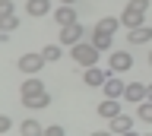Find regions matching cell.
I'll return each mask as SVG.
<instances>
[{"mask_svg":"<svg viewBox=\"0 0 152 136\" xmlns=\"http://www.w3.org/2000/svg\"><path fill=\"white\" fill-rule=\"evenodd\" d=\"M146 10H149V0H130L127 10H124V16H121V22L127 29H136V25H142V19H146Z\"/></svg>","mask_w":152,"mask_h":136,"instance_id":"obj_1","label":"cell"},{"mask_svg":"<svg viewBox=\"0 0 152 136\" xmlns=\"http://www.w3.org/2000/svg\"><path fill=\"white\" fill-rule=\"evenodd\" d=\"M98 54H102V51L95 48V44H83V41L70 48V57H73L79 67H86V70H89V67H98Z\"/></svg>","mask_w":152,"mask_h":136,"instance_id":"obj_2","label":"cell"},{"mask_svg":"<svg viewBox=\"0 0 152 136\" xmlns=\"http://www.w3.org/2000/svg\"><path fill=\"white\" fill-rule=\"evenodd\" d=\"M108 70H111V73H127V70H133L130 51H114L111 60H108Z\"/></svg>","mask_w":152,"mask_h":136,"instance_id":"obj_3","label":"cell"},{"mask_svg":"<svg viewBox=\"0 0 152 136\" xmlns=\"http://www.w3.org/2000/svg\"><path fill=\"white\" fill-rule=\"evenodd\" d=\"M83 22H73V25H64V29H60V44H70V48H73V44H79V41H83Z\"/></svg>","mask_w":152,"mask_h":136,"instance_id":"obj_4","label":"cell"},{"mask_svg":"<svg viewBox=\"0 0 152 136\" xmlns=\"http://www.w3.org/2000/svg\"><path fill=\"white\" fill-rule=\"evenodd\" d=\"M41 67H45L41 54H22V57H19V70H22L26 76H35V73H38Z\"/></svg>","mask_w":152,"mask_h":136,"instance_id":"obj_5","label":"cell"},{"mask_svg":"<svg viewBox=\"0 0 152 136\" xmlns=\"http://www.w3.org/2000/svg\"><path fill=\"white\" fill-rule=\"evenodd\" d=\"M117 114H121V101L117 98H104L102 105H98V117L102 120H114Z\"/></svg>","mask_w":152,"mask_h":136,"instance_id":"obj_6","label":"cell"},{"mask_svg":"<svg viewBox=\"0 0 152 136\" xmlns=\"http://www.w3.org/2000/svg\"><path fill=\"white\" fill-rule=\"evenodd\" d=\"M26 13L32 16V19H41V16L51 13V0H28V3H26Z\"/></svg>","mask_w":152,"mask_h":136,"instance_id":"obj_7","label":"cell"},{"mask_svg":"<svg viewBox=\"0 0 152 136\" xmlns=\"http://www.w3.org/2000/svg\"><path fill=\"white\" fill-rule=\"evenodd\" d=\"M54 19H57V25L64 29V25H73V22H79V16H76L73 7H57V10H54Z\"/></svg>","mask_w":152,"mask_h":136,"instance_id":"obj_8","label":"cell"},{"mask_svg":"<svg viewBox=\"0 0 152 136\" xmlns=\"http://www.w3.org/2000/svg\"><path fill=\"white\" fill-rule=\"evenodd\" d=\"M102 89H104V95H108V98H124V79L121 76H108Z\"/></svg>","mask_w":152,"mask_h":136,"instance_id":"obj_9","label":"cell"},{"mask_svg":"<svg viewBox=\"0 0 152 136\" xmlns=\"http://www.w3.org/2000/svg\"><path fill=\"white\" fill-rule=\"evenodd\" d=\"M127 38H130V44H146V41H152V29H149V25L127 29Z\"/></svg>","mask_w":152,"mask_h":136,"instance_id":"obj_10","label":"cell"},{"mask_svg":"<svg viewBox=\"0 0 152 136\" xmlns=\"http://www.w3.org/2000/svg\"><path fill=\"white\" fill-rule=\"evenodd\" d=\"M22 105H26L28 111H41V108L51 105V95H48V92H41V95H28V98H22Z\"/></svg>","mask_w":152,"mask_h":136,"instance_id":"obj_11","label":"cell"},{"mask_svg":"<svg viewBox=\"0 0 152 136\" xmlns=\"http://www.w3.org/2000/svg\"><path fill=\"white\" fill-rule=\"evenodd\" d=\"M45 92V86H41V79H35V76H28L26 82H22V89H19V95L22 98H28V95H41Z\"/></svg>","mask_w":152,"mask_h":136,"instance_id":"obj_12","label":"cell"},{"mask_svg":"<svg viewBox=\"0 0 152 136\" xmlns=\"http://www.w3.org/2000/svg\"><path fill=\"white\" fill-rule=\"evenodd\" d=\"M130 127H133L130 114H124V111H121V114L111 120V133H117V136H121V133H130Z\"/></svg>","mask_w":152,"mask_h":136,"instance_id":"obj_13","label":"cell"},{"mask_svg":"<svg viewBox=\"0 0 152 136\" xmlns=\"http://www.w3.org/2000/svg\"><path fill=\"white\" fill-rule=\"evenodd\" d=\"M124 98H127V101H142V98H146V86H142V82L124 86Z\"/></svg>","mask_w":152,"mask_h":136,"instance_id":"obj_14","label":"cell"},{"mask_svg":"<svg viewBox=\"0 0 152 136\" xmlns=\"http://www.w3.org/2000/svg\"><path fill=\"white\" fill-rule=\"evenodd\" d=\"M83 79H86V86H104V79H108V73H104V70H98V67H89Z\"/></svg>","mask_w":152,"mask_h":136,"instance_id":"obj_15","label":"cell"},{"mask_svg":"<svg viewBox=\"0 0 152 136\" xmlns=\"http://www.w3.org/2000/svg\"><path fill=\"white\" fill-rule=\"evenodd\" d=\"M60 54H64V48H60V44H45V48H41V60H60Z\"/></svg>","mask_w":152,"mask_h":136,"instance_id":"obj_16","label":"cell"},{"mask_svg":"<svg viewBox=\"0 0 152 136\" xmlns=\"http://www.w3.org/2000/svg\"><path fill=\"white\" fill-rule=\"evenodd\" d=\"M22 136H45L38 120H22Z\"/></svg>","mask_w":152,"mask_h":136,"instance_id":"obj_17","label":"cell"},{"mask_svg":"<svg viewBox=\"0 0 152 136\" xmlns=\"http://www.w3.org/2000/svg\"><path fill=\"white\" fill-rule=\"evenodd\" d=\"M117 22H121V19H111V16H104V19H98V25H95V29H98V32H104V35H114Z\"/></svg>","mask_w":152,"mask_h":136,"instance_id":"obj_18","label":"cell"},{"mask_svg":"<svg viewBox=\"0 0 152 136\" xmlns=\"http://www.w3.org/2000/svg\"><path fill=\"white\" fill-rule=\"evenodd\" d=\"M92 44H95L98 51H104L108 44H111V35H104V32H98V29H95V32H92Z\"/></svg>","mask_w":152,"mask_h":136,"instance_id":"obj_19","label":"cell"},{"mask_svg":"<svg viewBox=\"0 0 152 136\" xmlns=\"http://www.w3.org/2000/svg\"><path fill=\"white\" fill-rule=\"evenodd\" d=\"M136 117H140V120H146V124H152V101H142L140 111H136Z\"/></svg>","mask_w":152,"mask_h":136,"instance_id":"obj_20","label":"cell"},{"mask_svg":"<svg viewBox=\"0 0 152 136\" xmlns=\"http://www.w3.org/2000/svg\"><path fill=\"white\" fill-rule=\"evenodd\" d=\"M19 25V19H16V13H13V16H3V19H0V32H13Z\"/></svg>","mask_w":152,"mask_h":136,"instance_id":"obj_21","label":"cell"},{"mask_svg":"<svg viewBox=\"0 0 152 136\" xmlns=\"http://www.w3.org/2000/svg\"><path fill=\"white\" fill-rule=\"evenodd\" d=\"M13 10H16L13 0H0V19H3V16H13Z\"/></svg>","mask_w":152,"mask_h":136,"instance_id":"obj_22","label":"cell"},{"mask_svg":"<svg viewBox=\"0 0 152 136\" xmlns=\"http://www.w3.org/2000/svg\"><path fill=\"white\" fill-rule=\"evenodd\" d=\"M45 136H66V133H64V127H60V124H54V127H48V130H45Z\"/></svg>","mask_w":152,"mask_h":136,"instance_id":"obj_23","label":"cell"},{"mask_svg":"<svg viewBox=\"0 0 152 136\" xmlns=\"http://www.w3.org/2000/svg\"><path fill=\"white\" fill-rule=\"evenodd\" d=\"M10 124H13V120H10L7 114H0V136H7V130H10Z\"/></svg>","mask_w":152,"mask_h":136,"instance_id":"obj_24","label":"cell"},{"mask_svg":"<svg viewBox=\"0 0 152 136\" xmlns=\"http://www.w3.org/2000/svg\"><path fill=\"white\" fill-rule=\"evenodd\" d=\"M89 136H114L111 130H95V133H89Z\"/></svg>","mask_w":152,"mask_h":136,"instance_id":"obj_25","label":"cell"},{"mask_svg":"<svg viewBox=\"0 0 152 136\" xmlns=\"http://www.w3.org/2000/svg\"><path fill=\"white\" fill-rule=\"evenodd\" d=\"M10 41V32H0V44H7Z\"/></svg>","mask_w":152,"mask_h":136,"instance_id":"obj_26","label":"cell"},{"mask_svg":"<svg viewBox=\"0 0 152 136\" xmlns=\"http://www.w3.org/2000/svg\"><path fill=\"white\" fill-rule=\"evenodd\" d=\"M146 98H149V101H152V86H146Z\"/></svg>","mask_w":152,"mask_h":136,"instance_id":"obj_27","label":"cell"},{"mask_svg":"<svg viewBox=\"0 0 152 136\" xmlns=\"http://www.w3.org/2000/svg\"><path fill=\"white\" fill-rule=\"evenodd\" d=\"M60 3H64V7H73V3H76V0H60Z\"/></svg>","mask_w":152,"mask_h":136,"instance_id":"obj_28","label":"cell"},{"mask_svg":"<svg viewBox=\"0 0 152 136\" xmlns=\"http://www.w3.org/2000/svg\"><path fill=\"white\" fill-rule=\"evenodd\" d=\"M121 136H140V133H133V130H130V133H121Z\"/></svg>","mask_w":152,"mask_h":136,"instance_id":"obj_29","label":"cell"},{"mask_svg":"<svg viewBox=\"0 0 152 136\" xmlns=\"http://www.w3.org/2000/svg\"><path fill=\"white\" fill-rule=\"evenodd\" d=\"M149 67H152V51H149Z\"/></svg>","mask_w":152,"mask_h":136,"instance_id":"obj_30","label":"cell"}]
</instances>
